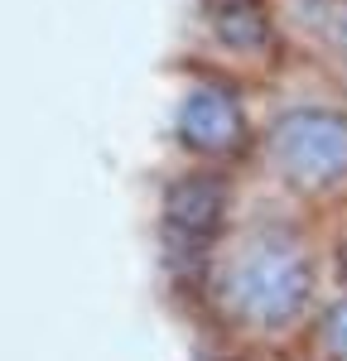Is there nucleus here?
Masks as SVG:
<instances>
[{
	"instance_id": "obj_2",
	"label": "nucleus",
	"mask_w": 347,
	"mask_h": 361,
	"mask_svg": "<svg viewBox=\"0 0 347 361\" xmlns=\"http://www.w3.org/2000/svg\"><path fill=\"white\" fill-rule=\"evenodd\" d=\"M260 116L256 178L275 202L304 217L347 212V97L314 68V87L280 92Z\"/></svg>"
},
{
	"instance_id": "obj_6",
	"label": "nucleus",
	"mask_w": 347,
	"mask_h": 361,
	"mask_svg": "<svg viewBox=\"0 0 347 361\" xmlns=\"http://www.w3.org/2000/svg\"><path fill=\"white\" fill-rule=\"evenodd\" d=\"M299 347H304V361H347V284L328 289V299L309 318Z\"/></svg>"
},
{
	"instance_id": "obj_5",
	"label": "nucleus",
	"mask_w": 347,
	"mask_h": 361,
	"mask_svg": "<svg viewBox=\"0 0 347 361\" xmlns=\"http://www.w3.org/2000/svg\"><path fill=\"white\" fill-rule=\"evenodd\" d=\"M236 222V173L231 169L178 164L159 188V226L174 250L207 260V250L222 241V231Z\"/></svg>"
},
{
	"instance_id": "obj_7",
	"label": "nucleus",
	"mask_w": 347,
	"mask_h": 361,
	"mask_svg": "<svg viewBox=\"0 0 347 361\" xmlns=\"http://www.w3.org/2000/svg\"><path fill=\"white\" fill-rule=\"evenodd\" d=\"M309 68H318V73H323V78H328V82L347 97V0L338 5V15H333L328 34H323L318 54L309 58Z\"/></svg>"
},
{
	"instance_id": "obj_4",
	"label": "nucleus",
	"mask_w": 347,
	"mask_h": 361,
	"mask_svg": "<svg viewBox=\"0 0 347 361\" xmlns=\"http://www.w3.org/2000/svg\"><path fill=\"white\" fill-rule=\"evenodd\" d=\"M178 63L212 68L270 92L299 58L270 0H193L178 39Z\"/></svg>"
},
{
	"instance_id": "obj_3",
	"label": "nucleus",
	"mask_w": 347,
	"mask_h": 361,
	"mask_svg": "<svg viewBox=\"0 0 347 361\" xmlns=\"http://www.w3.org/2000/svg\"><path fill=\"white\" fill-rule=\"evenodd\" d=\"M260 87L236 82L227 73L174 63V92H169V149L178 164L202 169H251L260 140Z\"/></svg>"
},
{
	"instance_id": "obj_1",
	"label": "nucleus",
	"mask_w": 347,
	"mask_h": 361,
	"mask_svg": "<svg viewBox=\"0 0 347 361\" xmlns=\"http://www.w3.org/2000/svg\"><path fill=\"white\" fill-rule=\"evenodd\" d=\"M198 299L207 318L236 342H299L328 299V255L318 231L285 202L265 212H236V222L198 265Z\"/></svg>"
}]
</instances>
